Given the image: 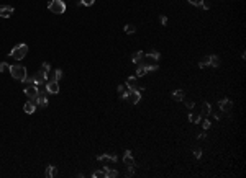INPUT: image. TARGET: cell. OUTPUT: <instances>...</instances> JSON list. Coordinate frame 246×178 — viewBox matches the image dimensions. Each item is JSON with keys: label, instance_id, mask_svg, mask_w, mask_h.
I'll use <instances>...</instances> for the list:
<instances>
[{"label": "cell", "instance_id": "31", "mask_svg": "<svg viewBox=\"0 0 246 178\" xmlns=\"http://www.w3.org/2000/svg\"><path fill=\"white\" fill-rule=\"evenodd\" d=\"M194 155H195V159H200L202 157V149H194Z\"/></svg>", "mask_w": 246, "mask_h": 178}, {"label": "cell", "instance_id": "14", "mask_svg": "<svg viewBox=\"0 0 246 178\" xmlns=\"http://www.w3.org/2000/svg\"><path fill=\"white\" fill-rule=\"evenodd\" d=\"M102 172H103V175H105V178H115V176H118V172L113 170V168H108V167H103Z\"/></svg>", "mask_w": 246, "mask_h": 178}, {"label": "cell", "instance_id": "7", "mask_svg": "<svg viewBox=\"0 0 246 178\" xmlns=\"http://www.w3.org/2000/svg\"><path fill=\"white\" fill-rule=\"evenodd\" d=\"M44 85H46V93H51V95H57V93H59V83H57V80H54V78L48 80Z\"/></svg>", "mask_w": 246, "mask_h": 178}, {"label": "cell", "instance_id": "15", "mask_svg": "<svg viewBox=\"0 0 246 178\" xmlns=\"http://www.w3.org/2000/svg\"><path fill=\"white\" fill-rule=\"evenodd\" d=\"M184 95L186 93H184V90H181V88H177V90L172 92V98H174L176 101H182L184 100Z\"/></svg>", "mask_w": 246, "mask_h": 178}, {"label": "cell", "instance_id": "13", "mask_svg": "<svg viewBox=\"0 0 246 178\" xmlns=\"http://www.w3.org/2000/svg\"><path fill=\"white\" fill-rule=\"evenodd\" d=\"M143 57H144V52H143V51H136V52L131 56V62L138 65V64H141V62H143Z\"/></svg>", "mask_w": 246, "mask_h": 178}, {"label": "cell", "instance_id": "12", "mask_svg": "<svg viewBox=\"0 0 246 178\" xmlns=\"http://www.w3.org/2000/svg\"><path fill=\"white\" fill-rule=\"evenodd\" d=\"M123 162H125V165H135V159H133V155H131V150H125V154H123Z\"/></svg>", "mask_w": 246, "mask_h": 178}, {"label": "cell", "instance_id": "4", "mask_svg": "<svg viewBox=\"0 0 246 178\" xmlns=\"http://www.w3.org/2000/svg\"><path fill=\"white\" fill-rule=\"evenodd\" d=\"M48 10L54 15H62L66 12V3L62 0H49L48 2Z\"/></svg>", "mask_w": 246, "mask_h": 178}, {"label": "cell", "instance_id": "16", "mask_svg": "<svg viewBox=\"0 0 246 178\" xmlns=\"http://www.w3.org/2000/svg\"><path fill=\"white\" fill-rule=\"evenodd\" d=\"M57 175V168L54 165H48L46 167V176L48 178H53V176H56Z\"/></svg>", "mask_w": 246, "mask_h": 178}, {"label": "cell", "instance_id": "10", "mask_svg": "<svg viewBox=\"0 0 246 178\" xmlns=\"http://www.w3.org/2000/svg\"><path fill=\"white\" fill-rule=\"evenodd\" d=\"M13 12H15V8L12 7V5H0V17H2V18L12 17Z\"/></svg>", "mask_w": 246, "mask_h": 178}, {"label": "cell", "instance_id": "29", "mask_svg": "<svg viewBox=\"0 0 246 178\" xmlns=\"http://www.w3.org/2000/svg\"><path fill=\"white\" fill-rule=\"evenodd\" d=\"M102 176L105 178V175H103L102 170H97V172H94V173H92V178H102Z\"/></svg>", "mask_w": 246, "mask_h": 178}, {"label": "cell", "instance_id": "37", "mask_svg": "<svg viewBox=\"0 0 246 178\" xmlns=\"http://www.w3.org/2000/svg\"><path fill=\"white\" fill-rule=\"evenodd\" d=\"M189 2H190L192 5H195V7H197V3H198V0H189Z\"/></svg>", "mask_w": 246, "mask_h": 178}, {"label": "cell", "instance_id": "22", "mask_svg": "<svg viewBox=\"0 0 246 178\" xmlns=\"http://www.w3.org/2000/svg\"><path fill=\"white\" fill-rule=\"evenodd\" d=\"M123 30H125V33H127V34H133L135 31H136V28H135L133 25H125Z\"/></svg>", "mask_w": 246, "mask_h": 178}, {"label": "cell", "instance_id": "8", "mask_svg": "<svg viewBox=\"0 0 246 178\" xmlns=\"http://www.w3.org/2000/svg\"><path fill=\"white\" fill-rule=\"evenodd\" d=\"M35 105L36 106H41V108H46L48 106V98H46V92H38V95H36V98H35Z\"/></svg>", "mask_w": 246, "mask_h": 178}, {"label": "cell", "instance_id": "35", "mask_svg": "<svg viewBox=\"0 0 246 178\" xmlns=\"http://www.w3.org/2000/svg\"><path fill=\"white\" fill-rule=\"evenodd\" d=\"M117 92H118V93H123V92H125V87H123V85H118V87H117Z\"/></svg>", "mask_w": 246, "mask_h": 178}, {"label": "cell", "instance_id": "6", "mask_svg": "<svg viewBox=\"0 0 246 178\" xmlns=\"http://www.w3.org/2000/svg\"><path fill=\"white\" fill-rule=\"evenodd\" d=\"M38 92H40V88H38V85H35V83H27L25 88H23V93L30 98V100H35L36 95H38Z\"/></svg>", "mask_w": 246, "mask_h": 178}, {"label": "cell", "instance_id": "9", "mask_svg": "<svg viewBox=\"0 0 246 178\" xmlns=\"http://www.w3.org/2000/svg\"><path fill=\"white\" fill-rule=\"evenodd\" d=\"M218 105H220V111H223V113H230V111H231V108H233V101L228 100V98L220 100Z\"/></svg>", "mask_w": 246, "mask_h": 178}, {"label": "cell", "instance_id": "33", "mask_svg": "<svg viewBox=\"0 0 246 178\" xmlns=\"http://www.w3.org/2000/svg\"><path fill=\"white\" fill-rule=\"evenodd\" d=\"M205 137H207V133H205V131H203V133H200V134L197 136V139H200V140H202V139H205Z\"/></svg>", "mask_w": 246, "mask_h": 178}, {"label": "cell", "instance_id": "19", "mask_svg": "<svg viewBox=\"0 0 246 178\" xmlns=\"http://www.w3.org/2000/svg\"><path fill=\"white\" fill-rule=\"evenodd\" d=\"M136 75H130L128 78H127V87L130 88V87H136Z\"/></svg>", "mask_w": 246, "mask_h": 178}, {"label": "cell", "instance_id": "1", "mask_svg": "<svg viewBox=\"0 0 246 178\" xmlns=\"http://www.w3.org/2000/svg\"><path fill=\"white\" fill-rule=\"evenodd\" d=\"M120 98H122L123 101H130V105H136L141 100V92H140L138 87H130L128 90L120 93Z\"/></svg>", "mask_w": 246, "mask_h": 178}, {"label": "cell", "instance_id": "24", "mask_svg": "<svg viewBox=\"0 0 246 178\" xmlns=\"http://www.w3.org/2000/svg\"><path fill=\"white\" fill-rule=\"evenodd\" d=\"M95 0H79V5H84V7H92Z\"/></svg>", "mask_w": 246, "mask_h": 178}, {"label": "cell", "instance_id": "36", "mask_svg": "<svg viewBox=\"0 0 246 178\" xmlns=\"http://www.w3.org/2000/svg\"><path fill=\"white\" fill-rule=\"evenodd\" d=\"M220 116H222L220 113H213V118H215V119H220Z\"/></svg>", "mask_w": 246, "mask_h": 178}, {"label": "cell", "instance_id": "26", "mask_svg": "<svg viewBox=\"0 0 246 178\" xmlns=\"http://www.w3.org/2000/svg\"><path fill=\"white\" fill-rule=\"evenodd\" d=\"M10 72V64H7V62H0V72Z\"/></svg>", "mask_w": 246, "mask_h": 178}, {"label": "cell", "instance_id": "2", "mask_svg": "<svg viewBox=\"0 0 246 178\" xmlns=\"http://www.w3.org/2000/svg\"><path fill=\"white\" fill-rule=\"evenodd\" d=\"M27 54H28V46L25 44V43H20V44H17V46H13V49L8 52V56L13 57V59H17V61L25 59V57H27Z\"/></svg>", "mask_w": 246, "mask_h": 178}, {"label": "cell", "instance_id": "5", "mask_svg": "<svg viewBox=\"0 0 246 178\" xmlns=\"http://www.w3.org/2000/svg\"><path fill=\"white\" fill-rule=\"evenodd\" d=\"M158 64H144V62H141V64L136 65V77H143L146 74H149V72H154L158 70Z\"/></svg>", "mask_w": 246, "mask_h": 178}, {"label": "cell", "instance_id": "21", "mask_svg": "<svg viewBox=\"0 0 246 178\" xmlns=\"http://www.w3.org/2000/svg\"><path fill=\"white\" fill-rule=\"evenodd\" d=\"M189 121H190V123H195V124H198V123L202 121V114H200V116H195L194 113H189Z\"/></svg>", "mask_w": 246, "mask_h": 178}, {"label": "cell", "instance_id": "3", "mask_svg": "<svg viewBox=\"0 0 246 178\" xmlns=\"http://www.w3.org/2000/svg\"><path fill=\"white\" fill-rule=\"evenodd\" d=\"M10 74H12V77L15 78V80H20L22 82L23 78L28 77V72H27V67L20 65V64H13L10 65Z\"/></svg>", "mask_w": 246, "mask_h": 178}, {"label": "cell", "instance_id": "34", "mask_svg": "<svg viewBox=\"0 0 246 178\" xmlns=\"http://www.w3.org/2000/svg\"><path fill=\"white\" fill-rule=\"evenodd\" d=\"M108 160L110 162H118V157L117 155H108Z\"/></svg>", "mask_w": 246, "mask_h": 178}, {"label": "cell", "instance_id": "28", "mask_svg": "<svg viewBox=\"0 0 246 178\" xmlns=\"http://www.w3.org/2000/svg\"><path fill=\"white\" fill-rule=\"evenodd\" d=\"M135 167H136V165H128V172H127V176H133V175H135Z\"/></svg>", "mask_w": 246, "mask_h": 178}, {"label": "cell", "instance_id": "27", "mask_svg": "<svg viewBox=\"0 0 246 178\" xmlns=\"http://www.w3.org/2000/svg\"><path fill=\"white\" fill-rule=\"evenodd\" d=\"M41 69H43V70H46V72H51V64H49V62H46V61H44L43 64H41Z\"/></svg>", "mask_w": 246, "mask_h": 178}, {"label": "cell", "instance_id": "30", "mask_svg": "<svg viewBox=\"0 0 246 178\" xmlns=\"http://www.w3.org/2000/svg\"><path fill=\"white\" fill-rule=\"evenodd\" d=\"M159 23L163 25V26L167 25V17H166V15H161V17H159Z\"/></svg>", "mask_w": 246, "mask_h": 178}, {"label": "cell", "instance_id": "11", "mask_svg": "<svg viewBox=\"0 0 246 178\" xmlns=\"http://www.w3.org/2000/svg\"><path fill=\"white\" fill-rule=\"evenodd\" d=\"M23 111L27 113V114H33V113L36 111V105H35V101L30 100V101L25 103V105H23Z\"/></svg>", "mask_w": 246, "mask_h": 178}, {"label": "cell", "instance_id": "32", "mask_svg": "<svg viewBox=\"0 0 246 178\" xmlns=\"http://www.w3.org/2000/svg\"><path fill=\"white\" fill-rule=\"evenodd\" d=\"M194 105H195V103H194V101H190V100H187V101H186V106L189 108V109H192V108H194Z\"/></svg>", "mask_w": 246, "mask_h": 178}, {"label": "cell", "instance_id": "20", "mask_svg": "<svg viewBox=\"0 0 246 178\" xmlns=\"http://www.w3.org/2000/svg\"><path fill=\"white\" fill-rule=\"evenodd\" d=\"M208 57H210V65H212V67H218V65H220V57H218V56L212 54V56H208Z\"/></svg>", "mask_w": 246, "mask_h": 178}, {"label": "cell", "instance_id": "23", "mask_svg": "<svg viewBox=\"0 0 246 178\" xmlns=\"http://www.w3.org/2000/svg\"><path fill=\"white\" fill-rule=\"evenodd\" d=\"M53 78H54V80H57V82H59L61 78H62V70H61V69H56V70H54V75H53Z\"/></svg>", "mask_w": 246, "mask_h": 178}, {"label": "cell", "instance_id": "17", "mask_svg": "<svg viewBox=\"0 0 246 178\" xmlns=\"http://www.w3.org/2000/svg\"><path fill=\"white\" fill-rule=\"evenodd\" d=\"M210 113H212V105L205 101L202 105V116H210Z\"/></svg>", "mask_w": 246, "mask_h": 178}, {"label": "cell", "instance_id": "25", "mask_svg": "<svg viewBox=\"0 0 246 178\" xmlns=\"http://www.w3.org/2000/svg\"><path fill=\"white\" fill-rule=\"evenodd\" d=\"M200 123H202L203 131H208V129H210V126H212V124H210V119H203V121H200Z\"/></svg>", "mask_w": 246, "mask_h": 178}, {"label": "cell", "instance_id": "18", "mask_svg": "<svg viewBox=\"0 0 246 178\" xmlns=\"http://www.w3.org/2000/svg\"><path fill=\"white\" fill-rule=\"evenodd\" d=\"M207 65H210V57L208 56H205V57L200 59V62H198V69H203V67H207Z\"/></svg>", "mask_w": 246, "mask_h": 178}]
</instances>
